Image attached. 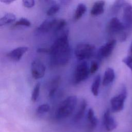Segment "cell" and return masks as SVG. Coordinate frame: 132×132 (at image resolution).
<instances>
[{
  "instance_id": "cell-1",
  "label": "cell",
  "mask_w": 132,
  "mask_h": 132,
  "mask_svg": "<svg viewBox=\"0 0 132 132\" xmlns=\"http://www.w3.org/2000/svg\"><path fill=\"white\" fill-rule=\"evenodd\" d=\"M49 48L50 62L52 65L61 67L67 64L71 58L69 31H63Z\"/></svg>"
},
{
  "instance_id": "cell-27",
  "label": "cell",
  "mask_w": 132,
  "mask_h": 132,
  "mask_svg": "<svg viewBox=\"0 0 132 132\" xmlns=\"http://www.w3.org/2000/svg\"><path fill=\"white\" fill-rule=\"evenodd\" d=\"M122 62L130 69L132 73V54H130L124 58Z\"/></svg>"
},
{
  "instance_id": "cell-31",
  "label": "cell",
  "mask_w": 132,
  "mask_h": 132,
  "mask_svg": "<svg viewBox=\"0 0 132 132\" xmlns=\"http://www.w3.org/2000/svg\"><path fill=\"white\" fill-rule=\"evenodd\" d=\"M15 1L16 0H0L1 3H3L6 4H10Z\"/></svg>"
},
{
  "instance_id": "cell-6",
  "label": "cell",
  "mask_w": 132,
  "mask_h": 132,
  "mask_svg": "<svg viewBox=\"0 0 132 132\" xmlns=\"http://www.w3.org/2000/svg\"><path fill=\"white\" fill-rule=\"evenodd\" d=\"M90 72V67L87 62L82 61L78 63L74 70L73 75V82L78 84L88 78Z\"/></svg>"
},
{
  "instance_id": "cell-3",
  "label": "cell",
  "mask_w": 132,
  "mask_h": 132,
  "mask_svg": "<svg viewBox=\"0 0 132 132\" xmlns=\"http://www.w3.org/2000/svg\"><path fill=\"white\" fill-rule=\"evenodd\" d=\"M77 102L76 96H69L60 104L55 112L57 119H62L69 117L74 111Z\"/></svg>"
},
{
  "instance_id": "cell-29",
  "label": "cell",
  "mask_w": 132,
  "mask_h": 132,
  "mask_svg": "<svg viewBox=\"0 0 132 132\" xmlns=\"http://www.w3.org/2000/svg\"><path fill=\"white\" fill-rule=\"evenodd\" d=\"M98 63L96 61H93L91 62V65L90 67V74L95 73L98 69Z\"/></svg>"
},
{
  "instance_id": "cell-7",
  "label": "cell",
  "mask_w": 132,
  "mask_h": 132,
  "mask_svg": "<svg viewBox=\"0 0 132 132\" xmlns=\"http://www.w3.org/2000/svg\"><path fill=\"white\" fill-rule=\"evenodd\" d=\"M126 97L127 91L126 88L124 87L122 88L119 93L114 96L110 100L112 112H118L123 110Z\"/></svg>"
},
{
  "instance_id": "cell-28",
  "label": "cell",
  "mask_w": 132,
  "mask_h": 132,
  "mask_svg": "<svg viewBox=\"0 0 132 132\" xmlns=\"http://www.w3.org/2000/svg\"><path fill=\"white\" fill-rule=\"evenodd\" d=\"M22 4L24 7L27 8H31L35 5V0H22Z\"/></svg>"
},
{
  "instance_id": "cell-11",
  "label": "cell",
  "mask_w": 132,
  "mask_h": 132,
  "mask_svg": "<svg viewBox=\"0 0 132 132\" xmlns=\"http://www.w3.org/2000/svg\"><path fill=\"white\" fill-rule=\"evenodd\" d=\"M103 123L105 129L108 131H111L113 130L118 126L116 120L111 115L110 111L109 109H107L104 114Z\"/></svg>"
},
{
  "instance_id": "cell-4",
  "label": "cell",
  "mask_w": 132,
  "mask_h": 132,
  "mask_svg": "<svg viewBox=\"0 0 132 132\" xmlns=\"http://www.w3.org/2000/svg\"><path fill=\"white\" fill-rule=\"evenodd\" d=\"M66 24L65 20L62 19L45 20L39 25L37 30L42 33H47L51 31L58 32L63 29Z\"/></svg>"
},
{
  "instance_id": "cell-12",
  "label": "cell",
  "mask_w": 132,
  "mask_h": 132,
  "mask_svg": "<svg viewBox=\"0 0 132 132\" xmlns=\"http://www.w3.org/2000/svg\"><path fill=\"white\" fill-rule=\"evenodd\" d=\"M28 50V48L26 46L18 47L9 52L7 54V56L13 61H19L21 59L23 56Z\"/></svg>"
},
{
  "instance_id": "cell-19",
  "label": "cell",
  "mask_w": 132,
  "mask_h": 132,
  "mask_svg": "<svg viewBox=\"0 0 132 132\" xmlns=\"http://www.w3.org/2000/svg\"><path fill=\"white\" fill-rule=\"evenodd\" d=\"M60 77L57 76L53 79V80L51 82L50 84V88L48 92V96L51 97L53 96L55 93L57 88L59 87V85L60 82Z\"/></svg>"
},
{
  "instance_id": "cell-5",
  "label": "cell",
  "mask_w": 132,
  "mask_h": 132,
  "mask_svg": "<svg viewBox=\"0 0 132 132\" xmlns=\"http://www.w3.org/2000/svg\"><path fill=\"white\" fill-rule=\"evenodd\" d=\"M95 47L94 45L81 43L77 44L75 48V55L77 59L84 61L92 57L95 52Z\"/></svg>"
},
{
  "instance_id": "cell-21",
  "label": "cell",
  "mask_w": 132,
  "mask_h": 132,
  "mask_svg": "<svg viewBox=\"0 0 132 132\" xmlns=\"http://www.w3.org/2000/svg\"><path fill=\"white\" fill-rule=\"evenodd\" d=\"M126 3L125 0H116L111 7V11L113 13H118L123 8Z\"/></svg>"
},
{
  "instance_id": "cell-17",
  "label": "cell",
  "mask_w": 132,
  "mask_h": 132,
  "mask_svg": "<svg viewBox=\"0 0 132 132\" xmlns=\"http://www.w3.org/2000/svg\"><path fill=\"white\" fill-rule=\"evenodd\" d=\"M16 20V16L12 13H7L0 19V26L2 27L14 22Z\"/></svg>"
},
{
  "instance_id": "cell-10",
  "label": "cell",
  "mask_w": 132,
  "mask_h": 132,
  "mask_svg": "<svg viewBox=\"0 0 132 132\" xmlns=\"http://www.w3.org/2000/svg\"><path fill=\"white\" fill-rule=\"evenodd\" d=\"M45 67L44 64L39 60L32 61L31 64V73L35 79L42 78L45 74Z\"/></svg>"
},
{
  "instance_id": "cell-2",
  "label": "cell",
  "mask_w": 132,
  "mask_h": 132,
  "mask_svg": "<svg viewBox=\"0 0 132 132\" xmlns=\"http://www.w3.org/2000/svg\"><path fill=\"white\" fill-rule=\"evenodd\" d=\"M106 31L109 36L116 37L120 42L125 41L128 35L123 23L117 17L110 20L107 25Z\"/></svg>"
},
{
  "instance_id": "cell-25",
  "label": "cell",
  "mask_w": 132,
  "mask_h": 132,
  "mask_svg": "<svg viewBox=\"0 0 132 132\" xmlns=\"http://www.w3.org/2000/svg\"><path fill=\"white\" fill-rule=\"evenodd\" d=\"M60 6L58 5H52L46 11V15L50 16L56 14L60 10Z\"/></svg>"
},
{
  "instance_id": "cell-16",
  "label": "cell",
  "mask_w": 132,
  "mask_h": 132,
  "mask_svg": "<svg viewBox=\"0 0 132 132\" xmlns=\"http://www.w3.org/2000/svg\"><path fill=\"white\" fill-rule=\"evenodd\" d=\"M87 106V103L85 99H82L80 102L79 108L74 116L73 120L75 122H77L81 120L84 116L86 108Z\"/></svg>"
},
{
  "instance_id": "cell-23",
  "label": "cell",
  "mask_w": 132,
  "mask_h": 132,
  "mask_svg": "<svg viewBox=\"0 0 132 132\" xmlns=\"http://www.w3.org/2000/svg\"><path fill=\"white\" fill-rule=\"evenodd\" d=\"M40 84L38 82L35 86L33 90L31 93V99L32 102H36L40 94Z\"/></svg>"
},
{
  "instance_id": "cell-14",
  "label": "cell",
  "mask_w": 132,
  "mask_h": 132,
  "mask_svg": "<svg viewBox=\"0 0 132 132\" xmlns=\"http://www.w3.org/2000/svg\"><path fill=\"white\" fill-rule=\"evenodd\" d=\"M105 2L104 1H97L95 2L92 7L90 13L92 16H97L104 13Z\"/></svg>"
},
{
  "instance_id": "cell-30",
  "label": "cell",
  "mask_w": 132,
  "mask_h": 132,
  "mask_svg": "<svg viewBox=\"0 0 132 132\" xmlns=\"http://www.w3.org/2000/svg\"><path fill=\"white\" fill-rule=\"evenodd\" d=\"M37 51L38 53H48L50 52V48H38Z\"/></svg>"
},
{
  "instance_id": "cell-18",
  "label": "cell",
  "mask_w": 132,
  "mask_h": 132,
  "mask_svg": "<svg viewBox=\"0 0 132 132\" xmlns=\"http://www.w3.org/2000/svg\"><path fill=\"white\" fill-rule=\"evenodd\" d=\"M87 10L86 6L82 3L79 4L75 10L74 14V20L77 21L79 20L86 13Z\"/></svg>"
},
{
  "instance_id": "cell-22",
  "label": "cell",
  "mask_w": 132,
  "mask_h": 132,
  "mask_svg": "<svg viewBox=\"0 0 132 132\" xmlns=\"http://www.w3.org/2000/svg\"><path fill=\"white\" fill-rule=\"evenodd\" d=\"M46 3L52 5L66 6L69 5L72 0H44Z\"/></svg>"
},
{
  "instance_id": "cell-8",
  "label": "cell",
  "mask_w": 132,
  "mask_h": 132,
  "mask_svg": "<svg viewBox=\"0 0 132 132\" xmlns=\"http://www.w3.org/2000/svg\"><path fill=\"white\" fill-rule=\"evenodd\" d=\"M122 23L127 33L132 32V5L126 3L122 8Z\"/></svg>"
},
{
  "instance_id": "cell-24",
  "label": "cell",
  "mask_w": 132,
  "mask_h": 132,
  "mask_svg": "<svg viewBox=\"0 0 132 132\" xmlns=\"http://www.w3.org/2000/svg\"><path fill=\"white\" fill-rule=\"evenodd\" d=\"M14 26H26L30 27L31 26L30 22L27 19L21 18L14 23Z\"/></svg>"
},
{
  "instance_id": "cell-20",
  "label": "cell",
  "mask_w": 132,
  "mask_h": 132,
  "mask_svg": "<svg viewBox=\"0 0 132 132\" xmlns=\"http://www.w3.org/2000/svg\"><path fill=\"white\" fill-rule=\"evenodd\" d=\"M101 84V76L97 75L94 79L91 86V92L94 96H97Z\"/></svg>"
},
{
  "instance_id": "cell-32",
  "label": "cell",
  "mask_w": 132,
  "mask_h": 132,
  "mask_svg": "<svg viewBox=\"0 0 132 132\" xmlns=\"http://www.w3.org/2000/svg\"><path fill=\"white\" fill-rule=\"evenodd\" d=\"M129 53H130V54H132V42L131 43L130 48H129Z\"/></svg>"
},
{
  "instance_id": "cell-26",
  "label": "cell",
  "mask_w": 132,
  "mask_h": 132,
  "mask_svg": "<svg viewBox=\"0 0 132 132\" xmlns=\"http://www.w3.org/2000/svg\"><path fill=\"white\" fill-rule=\"evenodd\" d=\"M50 110V107L47 104H43L40 105L37 108V112L38 114H43L48 112Z\"/></svg>"
},
{
  "instance_id": "cell-9",
  "label": "cell",
  "mask_w": 132,
  "mask_h": 132,
  "mask_svg": "<svg viewBox=\"0 0 132 132\" xmlns=\"http://www.w3.org/2000/svg\"><path fill=\"white\" fill-rule=\"evenodd\" d=\"M117 44V40L111 39L103 45L98 50L97 56L100 59L106 58L109 57L114 50Z\"/></svg>"
},
{
  "instance_id": "cell-13",
  "label": "cell",
  "mask_w": 132,
  "mask_h": 132,
  "mask_svg": "<svg viewBox=\"0 0 132 132\" xmlns=\"http://www.w3.org/2000/svg\"><path fill=\"white\" fill-rule=\"evenodd\" d=\"M87 119L88 121L87 130L88 132H91L96 127L97 124V119L95 116L94 111L92 108L88 110L87 113Z\"/></svg>"
},
{
  "instance_id": "cell-15",
  "label": "cell",
  "mask_w": 132,
  "mask_h": 132,
  "mask_svg": "<svg viewBox=\"0 0 132 132\" xmlns=\"http://www.w3.org/2000/svg\"><path fill=\"white\" fill-rule=\"evenodd\" d=\"M115 78L114 70L111 68H108L105 71L102 84L103 86H107L113 82Z\"/></svg>"
}]
</instances>
